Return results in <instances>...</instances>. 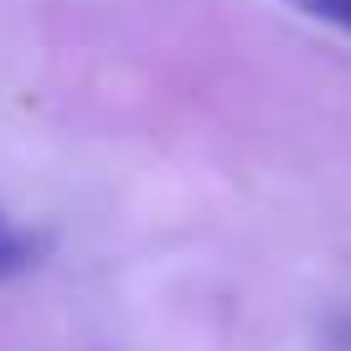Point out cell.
<instances>
[{
    "instance_id": "7a4b0ae2",
    "label": "cell",
    "mask_w": 351,
    "mask_h": 351,
    "mask_svg": "<svg viewBox=\"0 0 351 351\" xmlns=\"http://www.w3.org/2000/svg\"><path fill=\"white\" fill-rule=\"evenodd\" d=\"M300 16H310V21L320 26H336V32L351 36V0H289Z\"/></svg>"
},
{
    "instance_id": "6da1fadb",
    "label": "cell",
    "mask_w": 351,
    "mask_h": 351,
    "mask_svg": "<svg viewBox=\"0 0 351 351\" xmlns=\"http://www.w3.org/2000/svg\"><path fill=\"white\" fill-rule=\"evenodd\" d=\"M47 253V232L36 228H21L16 217H5L0 212V285L16 274H26V269H36Z\"/></svg>"
}]
</instances>
